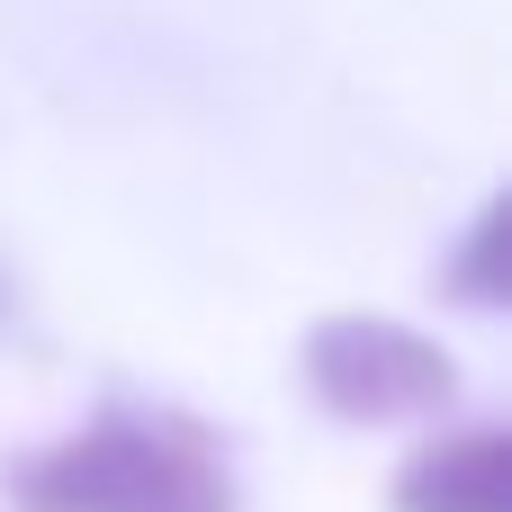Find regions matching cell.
<instances>
[{
  "label": "cell",
  "instance_id": "277c9868",
  "mask_svg": "<svg viewBox=\"0 0 512 512\" xmlns=\"http://www.w3.org/2000/svg\"><path fill=\"white\" fill-rule=\"evenodd\" d=\"M504 216H512L504 198L477 216V252H468V270H459V279H468V306H504V279H495V252H504Z\"/></svg>",
  "mask_w": 512,
  "mask_h": 512
},
{
  "label": "cell",
  "instance_id": "6da1fadb",
  "mask_svg": "<svg viewBox=\"0 0 512 512\" xmlns=\"http://www.w3.org/2000/svg\"><path fill=\"white\" fill-rule=\"evenodd\" d=\"M9 512H234V468L171 405H108L0 468Z\"/></svg>",
  "mask_w": 512,
  "mask_h": 512
},
{
  "label": "cell",
  "instance_id": "3957f363",
  "mask_svg": "<svg viewBox=\"0 0 512 512\" xmlns=\"http://www.w3.org/2000/svg\"><path fill=\"white\" fill-rule=\"evenodd\" d=\"M396 512H512V432L504 423H468V432H432L405 468H396Z\"/></svg>",
  "mask_w": 512,
  "mask_h": 512
},
{
  "label": "cell",
  "instance_id": "7a4b0ae2",
  "mask_svg": "<svg viewBox=\"0 0 512 512\" xmlns=\"http://www.w3.org/2000/svg\"><path fill=\"white\" fill-rule=\"evenodd\" d=\"M306 387L324 396V414H342L360 432L441 423L459 405V360L396 315H324L306 333Z\"/></svg>",
  "mask_w": 512,
  "mask_h": 512
}]
</instances>
